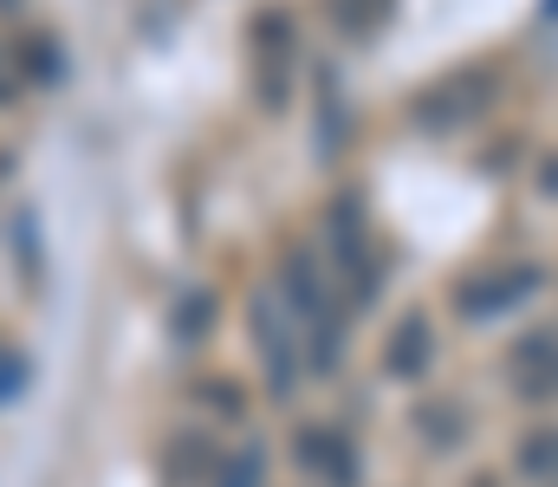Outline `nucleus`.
Returning a JSON list of instances; mask_svg holds the SVG:
<instances>
[{"label":"nucleus","mask_w":558,"mask_h":487,"mask_svg":"<svg viewBox=\"0 0 558 487\" xmlns=\"http://www.w3.org/2000/svg\"><path fill=\"white\" fill-rule=\"evenodd\" d=\"M299 449H305V468H318V475H338V482H351V455H344V442H338V436H305Z\"/></svg>","instance_id":"obj_2"},{"label":"nucleus","mask_w":558,"mask_h":487,"mask_svg":"<svg viewBox=\"0 0 558 487\" xmlns=\"http://www.w3.org/2000/svg\"><path fill=\"white\" fill-rule=\"evenodd\" d=\"M526 468H533V475H558V436H539V442L526 449Z\"/></svg>","instance_id":"obj_3"},{"label":"nucleus","mask_w":558,"mask_h":487,"mask_svg":"<svg viewBox=\"0 0 558 487\" xmlns=\"http://www.w3.org/2000/svg\"><path fill=\"white\" fill-rule=\"evenodd\" d=\"M513 383L526 390V397H558V338H526L520 344V357H513Z\"/></svg>","instance_id":"obj_1"}]
</instances>
